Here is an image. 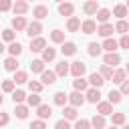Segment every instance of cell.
<instances>
[{"mask_svg": "<svg viewBox=\"0 0 129 129\" xmlns=\"http://www.w3.org/2000/svg\"><path fill=\"white\" fill-rule=\"evenodd\" d=\"M83 10H85V14H97L99 12V4H97V0H87L85 2V6H83Z\"/></svg>", "mask_w": 129, "mask_h": 129, "instance_id": "9a60e30c", "label": "cell"}, {"mask_svg": "<svg viewBox=\"0 0 129 129\" xmlns=\"http://www.w3.org/2000/svg\"><path fill=\"white\" fill-rule=\"evenodd\" d=\"M73 12H75V6L71 2H60L58 4V14L60 16H73Z\"/></svg>", "mask_w": 129, "mask_h": 129, "instance_id": "7c38bea8", "label": "cell"}, {"mask_svg": "<svg viewBox=\"0 0 129 129\" xmlns=\"http://www.w3.org/2000/svg\"><path fill=\"white\" fill-rule=\"evenodd\" d=\"M81 20L77 18V16H69V20H67V30L69 32H77V30H81Z\"/></svg>", "mask_w": 129, "mask_h": 129, "instance_id": "4fadbf2b", "label": "cell"}, {"mask_svg": "<svg viewBox=\"0 0 129 129\" xmlns=\"http://www.w3.org/2000/svg\"><path fill=\"white\" fill-rule=\"evenodd\" d=\"M127 8H129V0H127Z\"/></svg>", "mask_w": 129, "mask_h": 129, "instance_id": "9f6ffc18", "label": "cell"}, {"mask_svg": "<svg viewBox=\"0 0 129 129\" xmlns=\"http://www.w3.org/2000/svg\"><path fill=\"white\" fill-rule=\"evenodd\" d=\"M50 40H52V42H64V32L58 30V28H54V30L50 32Z\"/></svg>", "mask_w": 129, "mask_h": 129, "instance_id": "e575fe53", "label": "cell"}, {"mask_svg": "<svg viewBox=\"0 0 129 129\" xmlns=\"http://www.w3.org/2000/svg\"><path fill=\"white\" fill-rule=\"evenodd\" d=\"M14 83H16L14 79H12V81H10V79L4 81V83H2V91H4V93H12V91H14Z\"/></svg>", "mask_w": 129, "mask_h": 129, "instance_id": "ee69618b", "label": "cell"}, {"mask_svg": "<svg viewBox=\"0 0 129 129\" xmlns=\"http://www.w3.org/2000/svg\"><path fill=\"white\" fill-rule=\"evenodd\" d=\"M69 101V95L64 93V91H58V93H54V105H60V107H64V103Z\"/></svg>", "mask_w": 129, "mask_h": 129, "instance_id": "484cf974", "label": "cell"}, {"mask_svg": "<svg viewBox=\"0 0 129 129\" xmlns=\"http://www.w3.org/2000/svg\"><path fill=\"white\" fill-rule=\"evenodd\" d=\"M125 75H127V71H125V69H115V71H113V79H111V81L121 85V83L125 81Z\"/></svg>", "mask_w": 129, "mask_h": 129, "instance_id": "7402d4cb", "label": "cell"}, {"mask_svg": "<svg viewBox=\"0 0 129 129\" xmlns=\"http://www.w3.org/2000/svg\"><path fill=\"white\" fill-rule=\"evenodd\" d=\"M42 85H44V83H38V81H28V89H30V93H40V91H42Z\"/></svg>", "mask_w": 129, "mask_h": 129, "instance_id": "60d3db41", "label": "cell"}, {"mask_svg": "<svg viewBox=\"0 0 129 129\" xmlns=\"http://www.w3.org/2000/svg\"><path fill=\"white\" fill-rule=\"evenodd\" d=\"M127 30H129V24H127L123 18H119V22L115 24V32H119V34H127Z\"/></svg>", "mask_w": 129, "mask_h": 129, "instance_id": "836d02e7", "label": "cell"}, {"mask_svg": "<svg viewBox=\"0 0 129 129\" xmlns=\"http://www.w3.org/2000/svg\"><path fill=\"white\" fill-rule=\"evenodd\" d=\"M62 117H67L69 121L77 119V109H75V105H73V107H64V109H62Z\"/></svg>", "mask_w": 129, "mask_h": 129, "instance_id": "d590c367", "label": "cell"}, {"mask_svg": "<svg viewBox=\"0 0 129 129\" xmlns=\"http://www.w3.org/2000/svg\"><path fill=\"white\" fill-rule=\"evenodd\" d=\"M6 50H8L12 56H18V54L22 52V46H20V42H14V40H12V42L8 44V48H6Z\"/></svg>", "mask_w": 129, "mask_h": 129, "instance_id": "83f0119b", "label": "cell"}, {"mask_svg": "<svg viewBox=\"0 0 129 129\" xmlns=\"http://www.w3.org/2000/svg\"><path fill=\"white\" fill-rule=\"evenodd\" d=\"M85 71H87V64H85V62H81V60L71 62V75H73V77H83Z\"/></svg>", "mask_w": 129, "mask_h": 129, "instance_id": "7a4b0ae2", "label": "cell"}, {"mask_svg": "<svg viewBox=\"0 0 129 129\" xmlns=\"http://www.w3.org/2000/svg\"><path fill=\"white\" fill-rule=\"evenodd\" d=\"M105 81H107V79H105L101 73H91V75H89V85H93V87H99V89H101Z\"/></svg>", "mask_w": 129, "mask_h": 129, "instance_id": "8fae6325", "label": "cell"}, {"mask_svg": "<svg viewBox=\"0 0 129 129\" xmlns=\"http://www.w3.org/2000/svg\"><path fill=\"white\" fill-rule=\"evenodd\" d=\"M125 71H127V75H129V62H127V64H125Z\"/></svg>", "mask_w": 129, "mask_h": 129, "instance_id": "db71d44e", "label": "cell"}, {"mask_svg": "<svg viewBox=\"0 0 129 129\" xmlns=\"http://www.w3.org/2000/svg\"><path fill=\"white\" fill-rule=\"evenodd\" d=\"M119 46H121V48H125V50H129V34H123V36H121Z\"/></svg>", "mask_w": 129, "mask_h": 129, "instance_id": "c3c4849f", "label": "cell"}, {"mask_svg": "<svg viewBox=\"0 0 129 129\" xmlns=\"http://www.w3.org/2000/svg\"><path fill=\"white\" fill-rule=\"evenodd\" d=\"M54 71H56V75H58V77H67V75L71 73V64H69L67 60H60V62L56 64V69H54Z\"/></svg>", "mask_w": 129, "mask_h": 129, "instance_id": "ac0fdd59", "label": "cell"}, {"mask_svg": "<svg viewBox=\"0 0 129 129\" xmlns=\"http://www.w3.org/2000/svg\"><path fill=\"white\" fill-rule=\"evenodd\" d=\"M60 52H62V56H73V54L77 52V44H75V42H62Z\"/></svg>", "mask_w": 129, "mask_h": 129, "instance_id": "2e32d148", "label": "cell"}, {"mask_svg": "<svg viewBox=\"0 0 129 129\" xmlns=\"http://www.w3.org/2000/svg\"><path fill=\"white\" fill-rule=\"evenodd\" d=\"M36 115L40 117V119H48L50 115H52V109H50V105H38V109H36Z\"/></svg>", "mask_w": 129, "mask_h": 129, "instance_id": "d6986e66", "label": "cell"}, {"mask_svg": "<svg viewBox=\"0 0 129 129\" xmlns=\"http://www.w3.org/2000/svg\"><path fill=\"white\" fill-rule=\"evenodd\" d=\"M111 123L113 125H123L125 123V113H111Z\"/></svg>", "mask_w": 129, "mask_h": 129, "instance_id": "f35d334b", "label": "cell"}, {"mask_svg": "<svg viewBox=\"0 0 129 129\" xmlns=\"http://www.w3.org/2000/svg\"><path fill=\"white\" fill-rule=\"evenodd\" d=\"M91 123H93V127H97V129H103L105 125H107V121H105V115H95L93 119H91Z\"/></svg>", "mask_w": 129, "mask_h": 129, "instance_id": "4316f807", "label": "cell"}, {"mask_svg": "<svg viewBox=\"0 0 129 129\" xmlns=\"http://www.w3.org/2000/svg\"><path fill=\"white\" fill-rule=\"evenodd\" d=\"M56 2H58V4H60V2H64V0H56Z\"/></svg>", "mask_w": 129, "mask_h": 129, "instance_id": "11a10c76", "label": "cell"}, {"mask_svg": "<svg viewBox=\"0 0 129 129\" xmlns=\"http://www.w3.org/2000/svg\"><path fill=\"white\" fill-rule=\"evenodd\" d=\"M4 69H6V71H16V69H18V60H16V56L10 54V56L4 60Z\"/></svg>", "mask_w": 129, "mask_h": 129, "instance_id": "cb8c5ba5", "label": "cell"}, {"mask_svg": "<svg viewBox=\"0 0 129 129\" xmlns=\"http://www.w3.org/2000/svg\"><path fill=\"white\" fill-rule=\"evenodd\" d=\"M26 26H28V22H26V18L22 14H16L12 18V28L14 30H26Z\"/></svg>", "mask_w": 129, "mask_h": 129, "instance_id": "5b68a950", "label": "cell"}, {"mask_svg": "<svg viewBox=\"0 0 129 129\" xmlns=\"http://www.w3.org/2000/svg\"><path fill=\"white\" fill-rule=\"evenodd\" d=\"M30 71H32V73H42V71H44V60H42V58L32 60V62H30Z\"/></svg>", "mask_w": 129, "mask_h": 129, "instance_id": "4dcf8cb0", "label": "cell"}, {"mask_svg": "<svg viewBox=\"0 0 129 129\" xmlns=\"http://www.w3.org/2000/svg\"><path fill=\"white\" fill-rule=\"evenodd\" d=\"M24 99H26V93L24 91H20V89L18 91H12V101L14 103H22Z\"/></svg>", "mask_w": 129, "mask_h": 129, "instance_id": "b9f144b4", "label": "cell"}, {"mask_svg": "<svg viewBox=\"0 0 129 129\" xmlns=\"http://www.w3.org/2000/svg\"><path fill=\"white\" fill-rule=\"evenodd\" d=\"M93 123L91 121H85V119H79V121H75V127L77 129H87V127H91Z\"/></svg>", "mask_w": 129, "mask_h": 129, "instance_id": "bcb514c9", "label": "cell"}, {"mask_svg": "<svg viewBox=\"0 0 129 129\" xmlns=\"http://www.w3.org/2000/svg\"><path fill=\"white\" fill-rule=\"evenodd\" d=\"M97 111L107 117V115L113 113V103H111V101H99V103H97Z\"/></svg>", "mask_w": 129, "mask_h": 129, "instance_id": "9c48e42d", "label": "cell"}, {"mask_svg": "<svg viewBox=\"0 0 129 129\" xmlns=\"http://www.w3.org/2000/svg\"><path fill=\"white\" fill-rule=\"evenodd\" d=\"M101 75H103L107 81H111V79H113V67H109V64H103V67H101Z\"/></svg>", "mask_w": 129, "mask_h": 129, "instance_id": "ab89813d", "label": "cell"}, {"mask_svg": "<svg viewBox=\"0 0 129 129\" xmlns=\"http://www.w3.org/2000/svg\"><path fill=\"white\" fill-rule=\"evenodd\" d=\"M69 103H71V105H75V107H81V105L85 103L83 91H77V89H75V93H71V95H69Z\"/></svg>", "mask_w": 129, "mask_h": 129, "instance_id": "ba28073f", "label": "cell"}, {"mask_svg": "<svg viewBox=\"0 0 129 129\" xmlns=\"http://www.w3.org/2000/svg\"><path fill=\"white\" fill-rule=\"evenodd\" d=\"M44 48H46V40H44L42 36L30 38V50H32V52H42Z\"/></svg>", "mask_w": 129, "mask_h": 129, "instance_id": "6da1fadb", "label": "cell"}, {"mask_svg": "<svg viewBox=\"0 0 129 129\" xmlns=\"http://www.w3.org/2000/svg\"><path fill=\"white\" fill-rule=\"evenodd\" d=\"M113 32H115V26H113V24H109V22H101V26L97 28V34H101V36H105V38H107V36H111Z\"/></svg>", "mask_w": 129, "mask_h": 129, "instance_id": "30bf717a", "label": "cell"}, {"mask_svg": "<svg viewBox=\"0 0 129 129\" xmlns=\"http://www.w3.org/2000/svg\"><path fill=\"white\" fill-rule=\"evenodd\" d=\"M6 123H8V115H6V113H2V115H0V127H4Z\"/></svg>", "mask_w": 129, "mask_h": 129, "instance_id": "f5cc1de1", "label": "cell"}, {"mask_svg": "<svg viewBox=\"0 0 129 129\" xmlns=\"http://www.w3.org/2000/svg\"><path fill=\"white\" fill-rule=\"evenodd\" d=\"M85 97H87V101H89V103H95V105H97V103L101 101V91H99V87H91V89L87 91V95H85Z\"/></svg>", "mask_w": 129, "mask_h": 129, "instance_id": "52a82bcc", "label": "cell"}, {"mask_svg": "<svg viewBox=\"0 0 129 129\" xmlns=\"http://www.w3.org/2000/svg\"><path fill=\"white\" fill-rule=\"evenodd\" d=\"M26 101H28L30 107H38V105H40V95H38V93H32L30 97H26Z\"/></svg>", "mask_w": 129, "mask_h": 129, "instance_id": "7bdbcfd3", "label": "cell"}, {"mask_svg": "<svg viewBox=\"0 0 129 129\" xmlns=\"http://www.w3.org/2000/svg\"><path fill=\"white\" fill-rule=\"evenodd\" d=\"M109 16H111V10H107V8H99V12H97V20H99V22H107Z\"/></svg>", "mask_w": 129, "mask_h": 129, "instance_id": "8d00e7d4", "label": "cell"}, {"mask_svg": "<svg viewBox=\"0 0 129 129\" xmlns=\"http://www.w3.org/2000/svg\"><path fill=\"white\" fill-rule=\"evenodd\" d=\"M56 71H42L40 73V81L44 83V85H54L56 83Z\"/></svg>", "mask_w": 129, "mask_h": 129, "instance_id": "277c9868", "label": "cell"}, {"mask_svg": "<svg viewBox=\"0 0 129 129\" xmlns=\"http://www.w3.org/2000/svg\"><path fill=\"white\" fill-rule=\"evenodd\" d=\"M113 14H115L117 18H125V16H129V8H127V4H117V6L113 8Z\"/></svg>", "mask_w": 129, "mask_h": 129, "instance_id": "ffe728a7", "label": "cell"}, {"mask_svg": "<svg viewBox=\"0 0 129 129\" xmlns=\"http://www.w3.org/2000/svg\"><path fill=\"white\" fill-rule=\"evenodd\" d=\"M2 38H4L6 42H12V40H14V30H10V28H6V30L2 32Z\"/></svg>", "mask_w": 129, "mask_h": 129, "instance_id": "f6af8a7d", "label": "cell"}, {"mask_svg": "<svg viewBox=\"0 0 129 129\" xmlns=\"http://www.w3.org/2000/svg\"><path fill=\"white\" fill-rule=\"evenodd\" d=\"M32 16H34L36 20H42V18H46V16H48V8H46V6H42V4H38V6L32 10Z\"/></svg>", "mask_w": 129, "mask_h": 129, "instance_id": "e0dca14e", "label": "cell"}, {"mask_svg": "<svg viewBox=\"0 0 129 129\" xmlns=\"http://www.w3.org/2000/svg\"><path fill=\"white\" fill-rule=\"evenodd\" d=\"M121 93H123V95H129V79H125V81L121 83Z\"/></svg>", "mask_w": 129, "mask_h": 129, "instance_id": "816d5d0a", "label": "cell"}, {"mask_svg": "<svg viewBox=\"0 0 129 129\" xmlns=\"http://www.w3.org/2000/svg\"><path fill=\"white\" fill-rule=\"evenodd\" d=\"M54 56H56V50H54V48H50V46H48V48H44V50H42V60H44V62L54 60Z\"/></svg>", "mask_w": 129, "mask_h": 129, "instance_id": "f546056e", "label": "cell"}, {"mask_svg": "<svg viewBox=\"0 0 129 129\" xmlns=\"http://www.w3.org/2000/svg\"><path fill=\"white\" fill-rule=\"evenodd\" d=\"M56 129H69L71 127V123H69V119L64 117V119H60V121H56V125H54Z\"/></svg>", "mask_w": 129, "mask_h": 129, "instance_id": "7dc6e473", "label": "cell"}, {"mask_svg": "<svg viewBox=\"0 0 129 129\" xmlns=\"http://www.w3.org/2000/svg\"><path fill=\"white\" fill-rule=\"evenodd\" d=\"M101 50H103V46H101L99 42H91V44H89V48H87V52H89L91 56H99V54H101Z\"/></svg>", "mask_w": 129, "mask_h": 129, "instance_id": "f1b7e54d", "label": "cell"}, {"mask_svg": "<svg viewBox=\"0 0 129 129\" xmlns=\"http://www.w3.org/2000/svg\"><path fill=\"white\" fill-rule=\"evenodd\" d=\"M103 60H105V64H109V67H117V64L121 62V56H119V54L113 50V52H107Z\"/></svg>", "mask_w": 129, "mask_h": 129, "instance_id": "5bb4252c", "label": "cell"}, {"mask_svg": "<svg viewBox=\"0 0 129 129\" xmlns=\"http://www.w3.org/2000/svg\"><path fill=\"white\" fill-rule=\"evenodd\" d=\"M28 12V2L26 0H16L14 2V14H26Z\"/></svg>", "mask_w": 129, "mask_h": 129, "instance_id": "44dd1931", "label": "cell"}, {"mask_svg": "<svg viewBox=\"0 0 129 129\" xmlns=\"http://www.w3.org/2000/svg\"><path fill=\"white\" fill-rule=\"evenodd\" d=\"M42 32V24L38 22V20H34V22H30L28 26H26V34L30 36V38H34V36H38Z\"/></svg>", "mask_w": 129, "mask_h": 129, "instance_id": "3957f363", "label": "cell"}, {"mask_svg": "<svg viewBox=\"0 0 129 129\" xmlns=\"http://www.w3.org/2000/svg\"><path fill=\"white\" fill-rule=\"evenodd\" d=\"M81 30H83V34H93V32H97V22L93 18H87L81 24Z\"/></svg>", "mask_w": 129, "mask_h": 129, "instance_id": "8992f818", "label": "cell"}, {"mask_svg": "<svg viewBox=\"0 0 129 129\" xmlns=\"http://www.w3.org/2000/svg\"><path fill=\"white\" fill-rule=\"evenodd\" d=\"M87 85H89V81H85L83 77H75V81H73V87H75L77 91H85Z\"/></svg>", "mask_w": 129, "mask_h": 129, "instance_id": "1f68e13d", "label": "cell"}, {"mask_svg": "<svg viewBox=\"0 0 129 129\" xmlns=\"http://www.w3.org/2000/svg\"><path fill=\"white\" fill-rule=\"evenodd\" d=\"M14 113H16V117H18V119H26V117H28V107H26V105L16 103V111H14Z\"/></svg>", "mask_w": 129, "mask_h": 129, "instance_id": "d6a6232c", "label": "cell"}, {"mask_svg": "<svg viewBox=\"0 0 129 129\" xmlns=\"http://www.w3.org/2000/svg\"><path fill=\"white\" fill-rule=\"evenodd\" d=\"M14 81H16V85H22L28 81V75L24 71H14Z\"/></svg>", "mask_w": 129, "mask_h": 129, "instance_id": "74e56055", "label": "cell"}, {"mask_svg": "<svg viewBox=\"0 0 129 129\" xmlns=\"http://www.w3.org/2000/svg\"><path fill=\"white\" fill-rule=\"evenodd\" d=\"M32 129H44L46 127V123H44V119H38V121H32V125H30Z\"/></svg>", "mask_w": 129, "mask_h": 129, "instance_id": "681fc988", "label": "cell"}, {"mask_svg": "<svg viewBox=\"0 0 129 129\" xmlns=\"http://www.w3.org/2000/svg\"><path fill=\"white\" fill-rule=\"evenodd\" d=\"M117 46H119V42L117 40H113V38H105V42H103V48L107 50V52H113V50H117Z\"/></svg>", "mask_w": 129, "mask_h": 129, "instance_id": "603a6c76", "label": "cell"}, {"mask_svg": "<svg viewBox=\"0 0 129 129\" xmlns=\"http://www.w3.org/2000/svg\"><path fill=\"white\" fill-rule=\"evenodd\" d=\"M10 6H12V2H10V0H0V10H2V12H8V10H10Z\"/></svg>", "mask_w": 129, "mask_h": 129, "instance_id": "f907efd6", "label": "cell"}, {"mask_svg": "<svg viewBox=\"0 0 129 129\" xmlns=\"http://www.w3.org/2000/svg\"><path fill=\"white\" fill-rule=\"evenodd\" d=\"M121 97H123V93H121V91H115V89H111V91H109V95H107V99H109L113 105L121 103Z\"/></svg>", "mask_w": 129, "mask_h": 129, "instance_id": "d4e9b609", "label": "cell"}]
</instances>
